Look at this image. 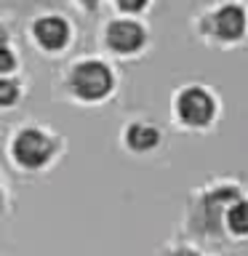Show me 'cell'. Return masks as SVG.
<instances>
[{"instance_id":"obj_1","label":"cell","mask_w":248,"mask_h":256,"mask_svg":"<svg viewBox=\"0 0 248 256\" xmlns=\"http://www.w3.org/2000/svg\"><path fill=\"white\" fill-rule=\"evenodd\" d=\"M70 86L80 99L99 102L112 91V72L102 62H80L70 75Z\"/></svg>"},{"instance_id":"obj_2","label":"cell","mask_w":248,"mask_h":256,"mask_svg":"<svg viewBox=\"0 0 248 256\" xmlns=\"http://www.w3.org/2000/svg\"><path fill=\"white\" fill-rule=\"evenodd\" d=\"M51 155H54V142L48 139L46 134L35 131V128L22 131L14 139V158L19 160L22 166H27V168L46 166L48 160H51Z\"/></svg>"},{"instance_id":"obj_3","label":"cell","mask_w":248,"mask_h":256,"mask_svg":"<svg viewBox=\"0 0 248 256\" xmlns=\"http://www.w3.org/2000/svg\"><path fill=\"white\" fill-rule=\"evenodd\" d=\"M176 110H179V118L187 126H206L216 115V104L203 88H187V91H182L179 99H176Z\"/></svg>"},{"instance_id":"obj_4","label":"cell","mask_w":248,"mask_h":256,"mask_svg":"<svg viewBox=\"0 0 248 256\" xmlns=\"http://www.w3.org/2000/svg\"><path fill=\"white\" fill-rule=\"evenodd\" d=\"M208 22L219 40H238L246 32V14L240 6H222Z\"/></svg>"},{"instance_id":"obj_5","label":"cell","mask_w":248,"mask_h":256,"mask_svg":"<svg viewBox=\"0 0 248 256\" xmlns=\"http://www.w3.org/2000/svg\"><path fill=\"white\" fill-rule=\"evenodd\" d=\"M107 43L118 54H134L144 46V30L136 22H115L107 30Z\"/></svg>"},{"instance_id":"obj_6","label":"cell","mask_w":248,"mask_h":256,"mask_svg":"<svg viewBox=\"0 0 248 256\" xmlns=\"http://www.w3.org/2000/svg\"><path fill=\"white\" fill-rule=\"evenodd\" d=\"M35 38H38V43L48 48V51H59V48L67 46V40H70V27H67V22L59 19V16H46V19H38L35 22Z\"/></svg>"},{"instance_id":"obj_7","label":"cell","mask_w":248,"mask_h":256,"mask_svg":"<svg viewBox=\"0 0 248 256\" xmlns=\"http://www.w3.org/2000/svg\"><path fill=\"white\" fill-rule=\"evenodd\" d=\"M126 139H128V144H131L136 152H144V150H150V147H155V144H158V131L152 126L136 123V126L128 128Z\"/></svg>"},{"instance_id":"obj_8","label":"cell","mask_w":248,"mask_h":256,"mask_svg":"<svg viewBox=\"0 0 248 256\" xmlns=\"http://www.w3.org/2000/svg\"><path fill=\"white\" fill-rule=\"evenodd\" d=\"M227 224L238 235H248V200H238L227 208Z\"/></svg>"},{"instance_id":"obj_9","label":"cell","mask_w":248,"mask_h":256,"mask_svg":"<svg viewBox=\"0 0 248 256\" xmlns=\"http://www.w3.org/2000/svg\"><path fill=\"white\" fill-rule=\"evenodd\" d=\"M14 96H16V86L11 83V80H3V83H0V102H3V104H11Z\"/></svg>"},{"instance_id":"obj_10","label":"cell","mask_w":248,"mask_h":256,"mask_svg":"<svg viewBox=\"0 0 248 256\" xmlns=\"http://www.w3.org/2000/svg\"><path fill=\"white\" fill-rule=\"evenodd\" d=\"M118 6L128 14H136V11H142V8L147 6V0H118Z\"/></svg>"},{"instance_id":"obj_11","label":"cell","mask_w":248,"mask_h":256,"mask_svg":"<svg viewBox=\"0 0 248 256\" xmlns=\"http://www.w3.org/2000/svg\"><path fill=\"white\" fill-rule=\"evenodd\" d=\"M0 67H3V72H11L14 70V56H11L8 48H3V64H0Z\"/></svg>"},{"instance_id":"obj_12","label":"cell","mask_w":248,"mask_h":256,"mask_svg":"<svg viewBox=\"0 0 248 256\" xmlns=\"http://www.w3.org/2000/svg\"><path fill=\"white\" fill-rule=\"evenodd\" d=\"M83 6H96V0H80Z\"/></svg>"}]
</instances>
